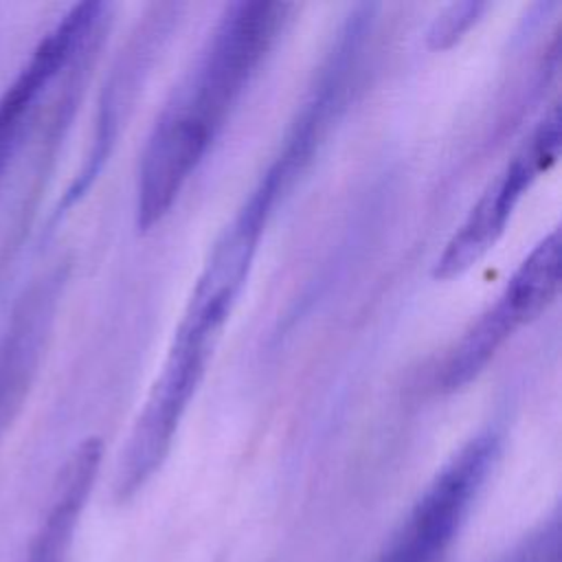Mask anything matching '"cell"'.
Masks as SVG:
<instances>
[{
    "label": "cell",
    "instance_id": "7",
    "mask_svg": "<svg viewBox=\"0 0 562 562\" xmlns=\"http://www.w3.org/2000/svg\"><path fill=\"white\" fill-rule=\"evenodd\" d=\"M110 22V4L79 2L37 42L13 81L0 94V184L31 132L48 92L83 44Z\"/></svg>",
    "mask_w": 562,
    "mask_h": 562
},
{
    "label": "cell",
    "instance_id": "4",
    "mask_svg": "<svg viewBox=\"0 0 562 562\" xmlns=\"http://www.w3.org/2000/svg\"><path fill=\"white\" fill-rule=\"evenodd\" d=\"M560 154V110L553 103L522 140L507 165L490 180L481 198L457 226L432 266V277L448 281L470 270L507 228V222L529 187Z\"/></svg>",
    "mask_w": 562,
    "mask_h": 562
},
{
    "label": "cell",
    "instance_id": "1",
    "mask_svg": "<svg viewBox=\"0 0 562 562\" xmlns=\"http://www.w3.org/2000/svg\"><path fill=\"white\" fill-rule=\"evenodd\" d=\"M292 9L285 2L263 0H241L224 9L143 147L134 202L140 233L169 213L274 46Z\"/></svg>",
    "mask_w": 562,
    "mask_h": 562
},
{
    "label": "cell",
    "instance_id": "12",
    "mask_svg": "<svg viewBox=\"0 0 562 562\" xmlns=\"http://www.w3.org/2000/svg\"><path fill=\"white\" fill-rule=\"evenodd\" d=\"M560 516L553 514L549 520L529 531L498 562H560Z\"/></svg>",
    "mask_w": 562,
    "mask_h": 562
},
{
    "label": "cell",
    "instance_id": "3",
    "mask_svg": "<svg viewBox=\"0 0 562 562\" xmlns=\"http://www.w3.org/2000/svg\"><path fill=\"white\" fill-rule=\"evenodd\" d=\"M560 292V231L544 235L520 261L498 299L463 331L450 349L437 386L454 393L468 386L527 323L536 321Z\"/></svg>",
    "mask_w": 562,
    "mask_h": 562
},
{
    "label": "cell",
    "instance_id": "2",
    "mask_svg": "<svg viewBox=\"0 0 562 562\" xmlns=\"http://www.w3.org/2000/svg\"><path fill=\"white\" fill-rule=\"evenodd\" d=\"M323 138L325 130L312 116L296 114L292 119L270 165L213 241L162 364L202 382L222 329L248 281L266 226Z\"/></svg>",
    "mask_w": 562,
    "mask_h": 562
},
{
    "label": "cell",
    "instance_id": "11",
    "mask_svg": "<svg viewBox=\"0 0 562 562\" xmlns=\"http://www.w3.org/2000/svg\"><path fill=\"white\" fill-rule=\"evenodd\" d=\"M485 7H487L485 2H474V0L448 4L443 11L435 15V20L428 26V33H426L428 48L446 50L454 46L468 33V29L476 24Z\"/></svg>",
    "mask_w": 562,
    "mask_h": 562
},
{
    "label": "cell",
    "instance_id": "5",
    "mask_svg": "<svg viewBox=\"0 0 562 562\" xmlns=\"http://www.w3.org/2000/svg\"><path fill=\"white\" fill-rule=\"evenodd\" d=\"M501 454V432L485 428L437 472L378 562H432L459 531Z\"/></svg>",
    "mask_w": 562,
    "mask_h": 562
},
{
    "label": "cell",
    "instance_id": "9",
    "mask_svg": "<svg viewBox=\"0 0 562 562\" xmlns=\"http://www.w3.org/2000/svg\"><path fill=\"white\" fill-rule=\"evenodd\" d=\"M66 279L68 261H57L33 277L15 299L0 334V443L33 389Z\"/></svg>",
    "mask_w": 562,
    "mask_h": 562
},
{
    "label": "cell",
    "instance_id": "10",
    "mask_svg": "<svg viewBox=\"0 0 562 562\" xmlns=\"http://www.w3.org/2000/svg\"><path fill=\"white\" fill-rule=\"evenodd\" d=\"M103 459L99 437L83 439L64 461L50 490L46 512L29 542L24 562H66L83 507Z\"/></svg>",
    "mask_w": 562,
    "mask_h": 562
},
{
    "label": "cell",
    "instance_id": "6",
    "mask_svg": "<svg viewBox=\"0 0 562 562\" xmlns=\"http://www.w3.org/2000/svg\"><path fill=\"white\" fill-rule=\"evenodd\" d=\"M173 18H178L176 4L154 7L151 13H147L145 20L136 24L125 46L119 50L99 94L90 145L86 149V156L77 173L72 176L68 189L64 191L50 222L59 220L66 211H70L92 189L94 180L103 171L116 145V138L134 108V101L143 90V83L149 75L156 53L160 50L169 29L176 22Z\"/></svg>",
    "mask_w": 562,
    "mask_h": 562
},
{
    "label": "cell",
    "instance_id": "8",
    "mask_svg": "<svg viewBox=\"0 0 562 562\" xmlns=\"http://www.w3.org/2000/svg\"><path fill=\"white\" fill-rule=\"evenodd\" d=\"M99 48H101L99 42H88L75 55V59L68 64L64 75L57 79V83L48 92V103L44 101L48 108L44 110L42 105V110L37 112L31 125V132H29L31 156L29 160L24 158L20 191L15 193L11 211H7V220L0 228V292L29 235L46 180L50 178L53 165L57 160L59 147L77 112L86 77L94 64Z\"/></svg>",
    "mask_w": 562,
    "mask_h": 562
}]
</instances>
